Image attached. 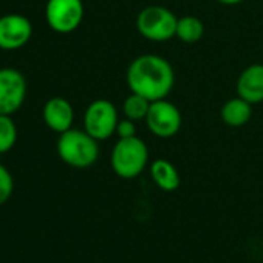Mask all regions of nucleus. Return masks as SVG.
Segmentation results:
<instances>
[{
  "label": "nucleus",
  "instance_id": "obj_2",
  "mask_svg": "<svg viewBox=\"0 0 263 263\" xmlns=\"http://www.w3.org/2000/svg\"><path fill=\"white\" fill-rule=\"evenodd\" d=\"M59 158L70 167L87 169L99 158V141L85 130L70 128L59 135L56 143Z\"/></svg>",
  "mask_w": 263,
  "mask_h": 263
},
{
  "label": "nucleus",
  "instance_id": "obj_5",
  "mask_svg": "<svg viewBox=\"0 0 263 263\" xmlns=\"http://www.w3.org/2000/svg\"><path fill=\"white\" fill-rule=\"evenodd\" d=\"M118 110L108 99L93 101L84 113V130L98 141H105L116 134Z\"/></svg>",
  "mask_w": 263,
  "mask_h": 263
},
{
  "label": "nucleus",
  "instance_id": "obj_19",
  "mask_svg": "<svg viewBox=\"0 0 263 263\" xmlns=\"http://www.w3.org/2000/svg\"><path fill=\"white\" fill-rule=\"evenodd\" d=\"M218 4L221 5H226V7H234V5H238L241 2H245V0H217Z\"/></svg>",
  "mask_w": 263,
  "mask_h": 263
},
{
  "label": "nucleus",
  "instance_id": "obj_1",
  "mask_svg": "<svg viewBox=\"0 0 263 263\" xmlns=\"http://www.w3.org/2000/svg\"><path fill=\"white\" fill-rule=\"evenodd\" d=\"M125 81L132 93L154 102L169 96L175 85V71L167 59L157 54H143L130 62Z\"/></svg>",
  "mask_w": 263,
  "mask_h": 263
},
{
  "label": "nucleus",
  "instance_id": "obj_10",
  "mask_svg": "<svg viewBox=\"0 0 263 263\" xmlns=\"http://www.w3.org/2000/svg\"><path fill=\"white\" fill-rule=\"evenodd\" d=\"M44 121L47 127L56 134H64V132L73 128V121H74V110L70 101L61 96L50 98L42 110Z\"/></svg>",
  "mask_w": 263,
  "mask_h": 263
},
{
  "label": "nucleus",
  "instance_id": "obj_14",
  "mask_svg": "<svg viewBox=\"0 0 263 263\" xmlns=\"http://www.w3.org/2000/svg\"><path fill=\"white\" fill-rule=\"evenodd\" d=\"M203 34H204V25L198 17H195V16L178 17L175 36L183 44H197L201 41Z\"/></svg>",
  "mask_w": 263,
  "mask_h": 263
},
{
  "label": "nucleus",
  "instance_id": "obj_4",
  "mask_svg": "<svg viewBox=\"0 0 263 263\" xmlns=\"http://www.w3.org/2000/svg\"><path fill=\"white\" fill-rule=\"evenodd\" d=\"M178 17L166 7L151 5L137 17L138 33L151 42H167L177 34Z\"/></svg>",
  "mask_w": 263,
  "mask_h": 263
},
{
  "label": "nucleus",
  "instance_id": "obj_9",
  "mask_svg": "<svg viewBox=\"0 0 263 263\" xmlns=\"http://www.w3.org/2000/svg\"><path fill=\"white\" fill-rule=\"evenodd\" d=\"M33 36V25L22 14H5L0 17V50L14 51L25 47Z\"/></svg>",
  "mask_w": 263,
  "mask_h": 263
},
{
  "label": "nucleus",
  "instance_id": "obj_3",
  "mask_svg": "<svg viewBox=\"0 0 263 263\" xmlns=\"http://www.w3.org/2000/svg\"><path fill=\"white\" fill-rule=\"evenodd\" d=\"M110 164L119 178H137L149 164V149L138 137L119 138L111 151Z\"/></svg>",
  "mask_w": 263,
  "mask_h": 263
},
{
  "label": "nucleus",
  "instance_id": "obj_17",
  "mask_svg": "<svg viewBox=\"0 0 263 263\" xmlns=\"http://www.w3.org/2000/svg\"><path fill=\"white\" fill-rule=\"evenodd\" d=\"M13 191H14L13 177L4 164H0V206L5 204L11 198Z\"/></svg>",
  "mask_w": 263,
  "mask_h": 263
},
{
  "label": "nucleus",
  "instance_id": "obj_16",
  "mask_svg": "<svg viewBox=\"0 0 263 263\" xmlns=\"http://www.w3.org/2000/svg\"><path fill=\"white\" fill-rule=\"evenodd\" d=\"M17 141V127L11 115H0V154L10 152Z\"/></svg>",
  "mask_w": 263,
  "mask_h": 263
},
{
  "label": "nucleus",
  "instance_id": "obj_8",
  "mask_svg": "<svg viewBox=\"0 0 263 263\" xmlns=\"http://www.w3.org/2000/svg\"><path fill=\"white\" fill-rule=\"evenodd\" d=\"M27 96V81L16 68H0V115L16 113Z\"/></svg>",
  "mask_w": 263,
  "mask_h": 263
},
{
  "label": "nucleus",
  "instance_id": "obj_7",
  "mask_svg": "<svg viewBox=\"0 0 263 263\" xmlns=\"http://www.w3.org/2000/svg\"><path fill=\"white\" fill-rule=\"evenodd\" d=\"M144 122L152 135L167 140L175 137L180 132L183 124V116L175 104L166 99H160L151 102Z\"/></svg>",
  "mask_w": 263,
  "mask_h": 263
},
{
  "label": "nucleus",
  "instance_id": "obj_15",
  "mask_svg": "<svg viewBox=\"0 0 263 263\" xmlns=\"http://www.w3.org/2000/svg\"><path fill=\"white\" fill-rule=\"evenodd\" d=\"M149 107H151L149 99H146L141 95L130 91V95L122 102V113H124L125 118L135 121V122L137 121H144L146 116H147Z\"/></svg>",
  "mask_w": 263,
  "mask_h": 263
},
{
  "label": "nucleus",
  "instance_id": "obj_6",
  "mask_svg": "<svg viewBox=\"0 0 263 263\" xmlns=\"http://www.w3.org/2000/svg\"><path fill=\"white\" fill-rule=\"evenodd\" d=\"M84 11L82 0H48L45 5V19L54 33L70 34L81 27Z\"/></svg>",
  "mask_w": 263,
  "mask_h": 263
},
{
  "label": "nucleus",
  "instance_id": "obj_12",
  "mask_svg": "<svg viewBox=\"0 0 263 263\" xmlns=\"http://www.w3.org/2000/svg\"><path fill=\"white\" fill-rule=\"evenodd\" d=\"M151 177L154 183L164 192H172L180 187V174L169 160L158 158L152 161Z\"/></svg>",
  "mask_w": 263,
  "mask_h": 263
},
{
  "label": "nucleus",
  "instance_id": "obj_18",
  "mask_svg": "<svg viewBox=\"0 0 263 263\" xmlns=\"http://www.w3.org/2000/svg\"><path fill=\"white\" fill-rule=\"evenodd\" d=\"M119 138H132V137H137V125L135 121H132L128 118L119 119L118 125H116V134Z\"/></svg>",
  "mask_w": 263,
  "mask_h": 263
},
{
  "label": "nucleus",
  "instance_id": "obj_11",
  "mask_svg": "<svg viewBox=\"0 0 263 263\" xmlns=\"http://www.w3.org/2000/svg\"><path fill=\"white\" fill-rule=\"evenodd\" d=\"M237 96L251 105L263 102V65L252 64L246 67L237 79Z\"/></svg>",
  "mask_w": 263,
  "mask_h": 263
},
{
  "label": "nucleus",
  "instance_id": "obj_13",
  "mask_svg": "<svg viewBox=\"0 0 263 263\" xmlns=\"http://www.w3.org/2000/svg\"><path fill=\"white\" fill-rule=\"evenodd\" d=\"M220 116L221 121L229 127H243L252 116V105L237 96L223 104Z\"/></svg>",
  "mask_w": 263,
  "mask_h": 263
}]
</instances>
